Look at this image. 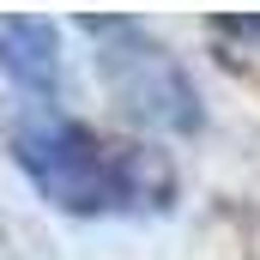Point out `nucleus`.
<instances>
[{
    "mask_svg": "<svg viewBox=\"0 0 260 260\" xmlns=\"http://www.w3.org/2000/svg\"><path fill=\"white\" fill-rule=\"evenodd\" d=\"M12 157L24 182L73 218H115V212H157L176 194V170L133 139L85 127V121H24L12 133Z\"/></svg>",
    "mask_w": 260,
    "mask_h": 260,
    "instance_id": "obj_1",
    "label": "nucleus"
},
{
    "mask_svg": "<svg viewBox=\"0 0 260 260\" xmlns=\"http://www.w3.org/2000/svg\"><path fill=\"white\" fill-rule=\"evenodd\" d=\"M79 24L97 43V67H103L109 97L133 121H145L157 133H200L206 109H200L194 79L145 24H133V18H79Z\"/></svg>",
    "mask_w": 260,
    "mask_h": 260,
    "instance_id": "obj_2",
    "label": "nucleus"
},
{
    "mask_svg": "<svg viewBox=\"0 0 260 260\" xmlns=\"http://www.w3.org/2000/svg\"><path fill=\"white\" fill-rule=\"evenodd\" d=\"M0 73L37 103L61 97V43L49 18H0Z\"/></svg>",
    "mask_w": 260,
    "mask_h": 260,
    "instance_id": "obj_3",
    "label": "nucleus"
},
{
    "mask_svg": "<svg viewBox=\"0 0 260 260\" xmlns=\"http://www.w3.org/2000/svg\"><path fill=\"white\" fill-rule=\"evenodd\" d=\"M218 30H230V37H260V18H218Z\"/></svg>",
    "mask_w": 260,
    "mask_h": 260,
    "instance_id": "obj_4",
    "label": "nucleus"
}]
</instances>
